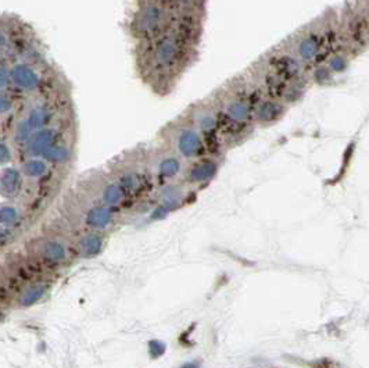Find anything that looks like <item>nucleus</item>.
Returning a JSON list of instances; mask_svg holds the SVG:
<instances>
[{"instance_id":"obj_9","label":"nucleus","mask_w":369,"mask_h":368,"mask_svg":"<svg viewBox=\"0 0 369 368\" xmlns=\"http://www.w3.org/2000/svg\"><path fill=\"white\" fill-rule=\"evenodd\" d=\"M113 221V211L109 206H95L86 214V224L95 230H103Z\"/></svg>"},{"instance_id":"obj_13","label":"nucleus","mask_w":369,"mask_h":368,"mask_svg":"<svg viewBox=\"0 0 369 368\" xmlns=\"http://www.w3.org/2000/svg\"><path fill=\"white\" fill-rule=\"evenodd\" d=\"M43 256L46 257L49 261L53 263H58L65 259V248L60 242H47L43 246Z\"/></svg>"},{"instance_id":"obj_16","label":"nucleus","mask_w":369,"mask_h":368,"mask_svg":"<svg viewBox=\"0 0 369 368\" xmlns=\"http://www.w3.org/2000/svg\"><path fill=\"white\" fill-rule=\"evenodd\" d=\"M165 343L161 342V340H151L149 342V356L151 358H158V357H161L164 353H165Z\"/></svg>"},{"instance_id":"obj_6","label":"nucleus","mask_w":369,"mask_h":368,"mask_svg":"<svg viewBox=\"0 0 369 368\" xmlns=\"http://www.w3.org/2000/svg\"><path fill=\"white\" fill-rule=\"evenodd\" d=\"M288 111L289 107L285 103H282L281 100L261 93L260 98L254 106V125H255V128H262V129L276 125L278 122H281L285 118Z\"/></svg>"},{"instance_id":"obj_10","label":"nucleus","mask_w":369,"mask_h":368,"mask_svg":"<svg viewBox=\"0 0 369 368\" xmlns=\"http://www.w3.org/2000/svg\"><path fill=\"white\" fill-rule=\"evenodd\" d=\"M118 185L121 186L125 196L136 195L143 188L144 177L140 173H136V171H129V173L124 174L120 178Z\"/></svg>"},{"instance_id":"obj_19","label":"nucleus","mask_w":369,"mask_h":368,"mask_svg":"<svg viewBox=\"0 0 369 368\" xmlns=\"http://www.w3.org/2000/svg\"><path fill=\"white\" fill-rule=\"evenodd\" d=\"M179 368H202V361L200 360H191L182 364Z\"/></svg>"},{"instance_id":"obj_1","label":"nucleus","mask_w":369,"mask_h":368,"mask_svg":"<svg viewBox=\"0 0 369 368\" xmlns=\"http://www.w3.org/2000/svg\"><path fill=\"white\" fill-rule=\"evenodd\" d=\"M206 16L179 13L172 25L154 39L133 43L132 57L138 78L151 92L167 96L199 57Z\"/></svg>"},{"instance_id":"obj_12","label":"nucleus","mask_w":369,"mask_h":368,"mask_svg":"<svg viewBox=\"0 0 369 368\" xmlns=\"http://www.w3.org/2000/svg\"><path fill=\"white\" fill-rule=\"evenodd\" d=\"M102 197H103L106 206H117V204H120L124 200L125 193L121 189V186L118 185V182H111L103 189Z\"/></svg>"},{"instance_id":"obj_17","label":"nucleus","mask_w":369,"mask_h":368,"mask_svg":"<svg viewBox=\"0 0 369 368\" xmlns=\"http://www.w3.org/2000/svg\"><path fill=\"white\" fill-rule=\"evenodd\" d=\"M17 218L16 210L12 207H3L0 210V223L2 224H13Z\"/></svg>"},{"instance_id":"obj_3","label":"nucleus","mask_w":369,"mask_h":368,"mask_svg":"<svg viewBox=\"0 0 369 368\" xmlns=\"http://www.w3.org/2000/svg\"><path fill=\"white\" fill-rule=\"evenodd\" d=\"M178 13L158 2H133L128 14L127 34L133 43H143L165 32Z\"/></svg>"},{"instance_id":"obj_18","label":"nucleus","mask_w":369,"mask_h":368,"mask_svg":"<svg viewBox=\"0 0 369 368\" xmlns=\"http://www.w3.org/2000/svg\"><path fill=\"white\" fill-rule=\"evenodd\" d=\"M308 365H311L312 368H337V364L329 358H318V360L308 362Z\"/></svg>"},{"instance_id":"obj_11","label":"nucleus","mask_w":369,"mask_h":368,"mask_svg":"<svg viewBox=\"0 0 369 368\" xmlns=\"http://www.w3.org/2000/svg\"><path fill=\"white\" fill-rule=\"evenodd\" d=\"M103 248V239L98 234H89L83 236L81 241V252L86 257H93L98 256L102 252Z\"/></svg>"},{"instance_id":"obj_14","label":"nucleus","mask_w":369,"mask_h":368,"mask_svg":"<svg viewBox=\"0 0 369 368\" xmlns=\"http://www.w3.org/2000/svg\"><path fill=\"white\" fill-rule=\"evenodd\" d=\"M46 292V288L43 286V285H35V286H31L29 289H27L24 295L21 296V305L23 306H31L36 303V302H39V300L43 298V295Z\"/></svg>"},{"instance_id":"obj_7","label":"nucleus","mask_w":369,"mask_h":368,"mask_svg":"<svg viewBox=\"0 0 369 368\" xmlns=\"http://www.w3.org/2000/svg\"><path fill=\"white\" fill-rule=\"evenodd\" d=\"M218 173V157L204 156L193 161L188 170V181L191 184L203 185L207 184L215 178Z\"/></svg>"},{"instance_id":"obj_2","label":"nucleus","mask_w":369,"mask_h":368,"mask_svg":"<svg viewBox=\"0 0 369 368\" xmlns=\"http://www.w3.org/2000/svg\"><path fill=\"white\" fill-rule=\"evenodd\" d=\"M282 45L297 58L307 72L325 60L343 45L336 10H325L296 32L290 34Z\"/></svg>"},{"instance_id":"obj_15","label":"nucleus","mask_w":369,"mask_h":368,"mask_svg":"<svg viewBox=\"0 0 369 368\" xmlns=\"http://www.w3.org/2000/svg\"><path fill=\"white\" fill-rule=\"evenodd\" d=\"M21 45V43H24V45H34V46H36V45H42V42L39 40V38H38V35L35 34L34 31L32 29L29 28V27H27V28L24 29L23 31V34L20 35L17 38V40L13 43V45ZM23 45V46H24ZM12 46V45H10ZM9 46V47H10ZM21 46V47H23ZM32 46V47H34Z\"/></svg>"},{"instance_id":"obj_5","label":"nucleus","mask_w":369,"mask_h":368,"mask_svg":"<svg viewBox=\"0 0 369 368\" xmlns=\"http://www.w3.org/2000/svg\"><path fill=\"white\" fill-rule=\"evenodd\" d=\"M182 115L196 128L197 132L202 135L206 148H207L208 156L219 157L225 152V146H224L222 135H221V121H219L218 110L214 106L210 96L192 103L182 113Z\"/></svg>"},{"instance_id":"obj_8","label":"nucleus","mask_w":369,"mask_h":368,"mask_svg":"<svg viewBox=\"0 0 369 368\" xmlns=\"http://www.w3.org/2000/svg\"><path fill=\"white\" fill-rule=\"evenodd\" d=\"M182 171V159L172 153L171 150L160 156L157 163V178L160 181H169L175 178Z\"/></svg>"},{"instance_id":"obj_4","label":"nucleus","mask_w":369,"mask_h":368,"mask_svg":"<svg viewBox=\"0 0 369 368\" xmlns=\"http://www.w3.org/2000/svg\"><path fill=\"white\" fill-rule=\"evenodd\" d=\"M158 136H161L168 149L183 160L195 161L208 156L202 135L182 114L165 124Z\"/></svg>"}]
</instances>
